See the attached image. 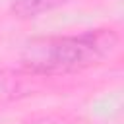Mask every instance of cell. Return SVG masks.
I'll list each match as a JSON object with an SVG mask.
<instances>
[{"instance_id":"cell-2","label":"cell","mask_w":124,"mask_h":124,"mask_svg":"<svg viewBox=\"0 0 124 124\" xmlns=\"http://www.w3.org/2000/svg\"><path fill=\"white\" fill-rule=\"evenodd\" d=\"M70 0H12V14L21 19H29L35 16H41L45 12H50Z\"/></svg>"},{"instance_id":"cell-1","label":"cell","mask_w":124,"mask_h":124,"mask_svg":"<svg viewBox=\"0 0 124 124\" xmlns=\"http://www.w3.org/2000/svg\"><path fill=\"white\" fill-rule=\"evenodd\" d=\"M120 45L114 29H89L79 35L31 39L21 52V66L31 76H66L110 58Z\"/></svg>"}]
</instances>
